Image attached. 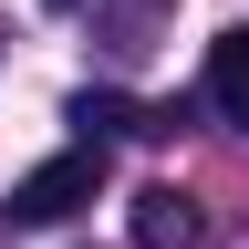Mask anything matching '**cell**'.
<instances>
[{"label": "cell", "instance_id": "6da1fadb", "mask_svg": "<svg viewBox=\"0 0 249 249\" xmlns=\"http://www.w3.org/2000/svg\"><path fill=\"white\" fill-rule=\"evenodd\" d=\"M93 197H104V145H73V156H52V166H31L11 187V229H62Z\"/></svg>", "mask_w": 249, "mask_h": 249}, {"label": "cell", "instance_id": "277c9868", "mask_svg": "<svg viewBox=\"0 0 249 249\" xmlns=\"http://www.w3.org/2000/svg\"><path fill=\"white\" fill-rule=\"evenodd\" d=\"M42 11H73V0H42Z\"/></svg>", "mask_w": 249, "mask_h": 249}, {"label": "cell", "instance_id": "3957f363", "mask_svg": "<svg viewBox=\"0 0 249 249\" xmlns=\"http://www.w3.org/2000/svg\"><path fill=\"white\" fill-rule=\"evenodd\" d=\"M208 114H229V124H249V21L208 42Z\"/></svg>", "mask_w": 249, "mask_h": 249}, {"label": "cell", "instance_id": "7a4b0ae2", "mask_svg": "<svg viewBox=\"0 0 249 249\" xmlns=\"http://www.w3.org/2000/svg\"><path fill=\"white\" fill-rule=\"evenodd\" d=\"M135 249H197V197L187 187H145L135 197Z\"/></svg>", "mask_w": 249, "mask_h": 249}]
</instances>
